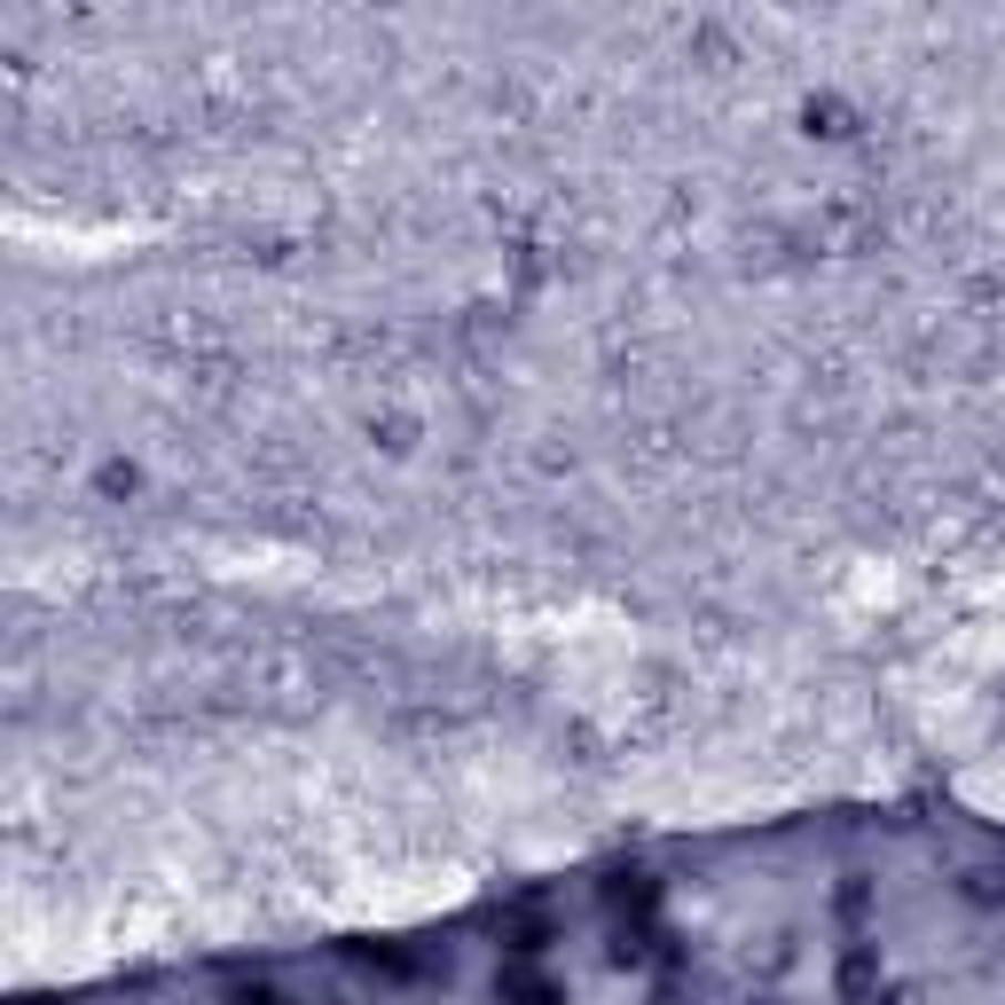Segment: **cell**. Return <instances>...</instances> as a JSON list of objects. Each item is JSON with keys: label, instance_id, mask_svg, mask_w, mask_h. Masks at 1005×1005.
Here are the masks:
<instances>
[]
</instances>
